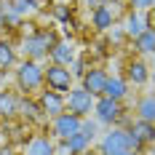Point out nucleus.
<instances>
[{"label":"nucleus","instance_id":"nucleus-1","mask_svg":"<svg viewBox=\"0 0 155 155\" xmlns=\"http://www.w3.org/2000/svg\"><path fill=\"white\" fill-rule=\"evenodd\" d=\"M126 150H131V131L128 128L112 126L110 131L102 134V139H99V153L102 155H120Z\"/></svg>","mask_w":155,"mask_h":155},{"label":"nucleus","instance_id":"nucleus-2","mask_svg":"<svg viewBox=\"0 0 155 155\" xmlns=\"http://www.w3.org/2000/svg\"><path fill=\"white\" fill-rule=\"evenodd\" d=\"M16 83L21 86V91H35L46 83V67H40V62L24 59L16 67Z\"/></svg>","mask_w":155,"mask_h":155},{"label":"nucleus","instance_id":"nucleus-3","mask_svg":"<svg viewBox=\"0 0 155 155\" xmlns=\"http://www.w3.org/2000/svg\"><path fill=\"white\" fill-rule=\"evenodd\" d=\"M51 46H54V32H38V35H24L21 38V51L32 62L46 59Z\"/></svg>","mask_w":155,"mask_h":155},{"label":"nucleus","instance_id":"nucleus-4","mask_svg":"<svg viewBox=\"0 0 155 155\" xmlns=\"http://www.w3.org/2000/svg\"><path fill=\"white\" fill-rule=\"evenodd\" d=\"M94 118L99 120V126H118L120 123V118H123V107H120V102H115V99H110V96H99L96 99V104H94Z\"/></svg>","mask_w":155,"mask_h":155},{"label":"nucleus","instance_id":"nucleus-5","mask_svg":"<svg viewBox=\"0 0 155 155\" xmlns=\"http://www.w3.org/2000/svg\"><path fill=\"white\" fill-rule=\"evenodd\" d=\"M94 104H96V96H91V91H86L83 86H75L67 94V110L78 118H88L94 112Z\"/></svg>","mask_w":155,"mask_h":155},{"label":"nucleus","instance_id":"nucleus-6","mask_svg":"<svg viewBox=\"0 0 155 155\" xmlns=\"http://www.w3.org/2000/svg\"><path fill=\"white\" fill-rule=\"evenodd\" d=\"M46 86L51 91H59V94H67L75 88V78L67 67H59V64H48L46 67Z\"/></svg>","mask_w":155,"mask_h":155},{"label":"nucleus","instance_id":"nucleus-7","mask_svg":"<svg viewBox=\"0 0 155 155\" xmlns=\"http://www.w3.org/2000/svg\"><path fill=\"white\" fill-rule=\"evenodd\" d=\"M80 123H83V118H78L72 112H62L59 118L51 120V134H54V139L67 142L70 137H75L78 131H80Z\"/></svg>","mask_w":155,"mask_h":155},{"label":"nucleus","instance_id":"nucleus-8","mask_svg":"<svg viewBox=\"0 0 155 155\" xmlns=\"http://www.w3.org/2000/svg\"><path fill=\"white\" fill-rule=\"evenodd\" d=\"M40 110L46 112V118H59L62 112H67V96L64 94H59V91H51V88H46V91L40 94Z\"/></svg>","mask_w":155,"mask_h":155},{"label":"nucleus","instance_id":"nucleus-9","mask_svg":"<svg viewBox=\"0 0 155 155\" xmlns=\"http://www.w3.org/2000/svg\"><path fill=\"white\" fill-rule=\"evenodd\" d=\"M83 83V88L86 91H91V96H104V86H107V80H110V75H107V70H102V67H88L86 70V75L80 78Z\"/></svg>","mask_w":155,"mask_h":155},{"label":"nucleus","instance_id":"nucleus-10","mask_svg":"<svg viewBox=\"0 0 155 155\" xmlns=\"http://www.w3.org/2000/svg\"><path fill=\"white\" fill-rule=\"evenodd\" d=\"M147 27H153L150 24V16L147 14H139V11H128L123 19V30H126V38H131V40H137L142 32L147 30Z\"/></svg>","mask_w":155,"mask_h":155},{"label":"nucleus","instance_id":"nucleus-11","mask_svg":"<svg viewBox=\"0 0 155 155\" xmlns=\"http://www.w3.org/2000/svg\"><path fill=\"white\" fill-rule=\"evenodd\" d=\"M48 56H51V64H59V67H70V64L75 62V48L70 40H56L51 51H48Z\"/></svg>","mask_w":155,"mask_h":155},{"label":"nucleus","instance_id":"nucleus-12","mask_svg":"<svg viewBox=\"0 0 155 155\" xmlns=\"http://www.w3.org/2000/svg\"><path fill=\"white\" fill-rule=\"evenodd\" d=\"M91 27L96 32H110L112 27H115V11L110 8L107 3H104L102 8L91 11Z\"/></svg>","mask_w":155,"mask_h":155},{"label":"nucleus","instance_id":"nucleus-13","mask_svg":"<svg viewBox=\"0 0 155 155\" xmlns=\"http://www.w3.org/2000/svg\"><path fill=\"white\" fill-rule=\"evenodd\" d=\"M21 155H56V144L48 137H32L21 147Z\"/></svg>","mask_w":155,"mask_h":155},{"label":"nucleus","instance_id":"nucleus-14","mask_svg":"<svg viewBox=\"0 0 155 155\" xmlns=\"http://www.w3.org/2000/svg\"><path fill=\"white\" fill-rule=\"evenodd\" d=\"M126 80L134 83V86H144L150 80V67L142 59H131V62L126 64Z\"/></svg>","mask_w":155,"mask_h":155},{"label":"nucleus","instance_id":"nucleus-15","mask_svg":"<svg viewBox=\"0 0 155 155\" xmlns=\"http://www.w3.org/2000/svg\"><path fill=\"white\" fill-rule=\"evenodd\" d=\"M104 96L115 99V102H123L126 96H128V80L120 78V75H110L107 86H104Z\"/></svg>","mask_w":155,"mask_h":155},{"label":"nucleus","instance_id":"nucleus-16","mask_svg":"<svg viewBox=\"0 0 155 155\" xmlns=\"http://www.w3.org/2000/svg\"><path fill=\"white\" fill-rule=\"evenodd\" d=\"M134 48L139 56H147V54H155V27H147L139 38L134 40Z\"/></svg>","mask_w":155,"mask_h":155},{"label":"nucleus","instance_id":"nucleus-17","mask_svg":"<svg viewBox=\"0 0 155 155\" xmlns=\"http://www.w3.org/2000/svg\"><path fill=\"white\" fill-rule=\"evenodd\" d=\"M137 118L147 120V123H155V94H147L137 102Z\"/></svg>","mask_w":155,"mask_h":155},{"label":"nucleus","instance_id":"nucleus-18","mask_svg":"<svg viewBox=\"0 0 155 155\" xmlns=\"http://www.w3.org/2000/svg\"><path fill=\"white\" fill-rule=\"evenodd\" d=\"M128 131L131 134H137L144 144H150V142H155V123H147V120H134V123L128 126Z\"/></svg>","mask_w":155,"mask_h":155},{"label":"nucleus","instance_id":"nucleus-19","mask_svg":"<svg viewBox=\"0 0 155 155\" xmlns=\"http://www.w3.org/2000/svg\"><path fill=\"white\" fill-rule=\"evenodd\" d=\"M0 115H3V118L19 115V99H16L11 91H0Z\"/></svg>","mask_w":155,"mask_h":155},{"label":"nucleus","instance_id":"nucleus-20","mask_svg":"<svg viewBox=\"0 0 155 155\" xmlns=\"http://www.w3.org/2000/svg\"><path fill=\"white\" fill-rule=\"evenodd\" d=\"M64 144H67V153H70V155H83V153H88V147H91V139H88L86 134H80V131H78L75 137H70Z\"/></svg>","mask_w":155,"mask_h":155},{"label":"nucleus","instance_id":"nucleus-21","mask_svg":"<svg viewBox=\"0 0 155 155\" xmlns=\"http://www.w3.org/2000/svg\"><path fill=\"white\" fill-rule=\"evenodd\" d=\"M19 115L27 118V120H35V123L46 118V112L40 110V104H35V102H30V99H21V102H19Z\"/></svg>","mask_w":155,"mask_h":155},{"label":"nucleus","instance_id":"nucleus-22","mask_svg":"<svg viewBox=\"0 0 155 155\" xmlns=\"http://www.w3.org/2000/svg\"><path fill=\"white\" fill-rule=\"evenodd\" d=\"M16 64V48L8 40H0V67H14Z\"/></svg>","mask_w":155,"mask_h":155},{"label":"nucleus","instance_id":"nucleus-23","mask_svg":"<svg viewBox=\"0 0 155 155\" xmlns=\"http://www.w3.org/2000/svg\"><path fill=\"white\" fill-rule=\"evenodd\" d=\"M40 8V0H14V5H11V11L16 16L21 14H30V11H38Z\"/></svg>","mask_w":155,"mask_h":155},{"label":"nucleus","instance_id":"nucleus-24","mask_svg":"<svg viewBox=\"0 0 155 155\" xmlns=\"http://www.w3.org/2000/svg\"><path fill=\"white\" fill-rule=\"evenodd\" d=\"M80 134H86L88 139H96L99 137V120L96 118H83V123H80Z\"/></svg>","mask_w":155,"mask_h":155},{"label":"nucleus","instance_id":"nucleus-25","mask_svg":"<svg viewBox=\"0 0 155 155\" xmlns=\"http://www.w3.org/2000/svg\"><path fill=\"white\" fill-rule=\"evenodd\" d=\"M153 5L155 0H131V11H139V14H150Z\"/></svg>","mask_w":155,"mask_h":155},{"label":"nucleus","instance_id":"nucleus-26","mask_svg":"<svg viewBox=\"0 0 155 155\" xmlns=\"http://www.w3.org/2000/svg\"><path fill=\"white\" fill-rule=\"evenodd\" d=\"M70 72H72V78H83L86 75V64H83V59H75V62L70 64Z\"/></svg>","mask_w":155,"mask_h":155},{"label":"nucleus","instance_id":"nucleus-27","mask_svg":"<svg viewBox=\"0 0 155 155\" xmlns=\"http://www.w3.org/2000/svg\"><path fill=\"white\" fill-rule=\"evenodd\" d=\"M123 38H126V30H123V27H112V30H110V43H120Z\"/></svg>","mask_w":155,"mask_h":155},{"label":"nucleus","instance_id":"nucleus-28","mask_svg":"<svg viewBox=\"0 0 155 155\" xmlns=\"http://www.w3.org/2000/svg\"><path fill=\"white\" fill-rule=\"evenodd\" d=\"M54 14H56V19H59V21H67V19H70L67 5H56V8H54Z\"/></svg>","mask_w":155,"mask_h":155},{"label":"nucleus","instance_id":"nucleus-29","mask_svg":"<svg viewBox=\"0 0 155 155\" xmlns=\"http://www.w3.org/2000/svg\"><path fill=\"white\" fill-rule=\"evenodd\" d=\"M88 5H91V11H96V8H102L104 3H102V0H88Z\"/></svg>","mask_w":155,"mask_h":155},{"label":"nucleus","instance_id":"nucleus-30","mask_svg":"<svg viewBox=\"0 0 155 155\" xmlns=\"http://www.w3.org/2000/svg\"><path fill=\"white\" fill-rule=\"evenodd\" d=\"M147 16H150V24H155V5L150 8V14H147Z\"/></svg>","mask_w":155,"mask_h":155},{"label":"nucleus","instance_id":"nucleus-31","mask_svg":"<svg viewBox=\"0 0 155 155\" xmlns=\"http://www.w3.org/2000/svg\"><path fill=\"white\" fill-rule=\"evenodd\" d=\"M3 24H5V14L0 11V30H3Z\"/></svg>","mask_w":155,"mask_h":155},{"label":"nucleus","instance_id":"nucleus-32","mask_svg":"<svg viewBox=\"0 0 155 155\" xmlns=\"http://www.w3.org/2000/svg\"><path fill=\"white\" fill-rule=\"evenodd\" d=\"M0 155H11V150H8V147H3V150H0Z\"/></svg>","mask_w":155,"mask_h":155},{"label":"nucleus","instance_id":"nucleus-33","mask_svg":"<svg viewBox=\"0 0 155 155\" xmlns=\"http://www.w3.org/2000/svg\"><path fill=\"white\" fill-rule=\"evenodd\" d=\"M120 155H139V153H134V150H126V153H120Z\"/></svg>","mask_w":155,"mask_h":155},{"label":"nucleus","instance_id":"nucleus-34","mask_svg":"<svg viewBox=\"0 0 155 155\" xmlns=\"http://www.w3.org/2000/svg\"><path fill=\"white\" fill-rule=\"evenodd\" d=\"M147 155H155V147H150V150H147Z\"/></svg>","mask_w":155,"mask_h":155},{"label":"nucleus","instance_id":"nucleus-35","mask_svg":"<svg viewBox=\"0 0 155 155\" xmlns=\"http://www.w3.org/2000/svg\"><path fill=\"white\" fill-rule=\"evenodd\" d=\"M153 70H155V54H153Z\"/></svg>","mask_w":155,"mask_h":155}]
</instances>
